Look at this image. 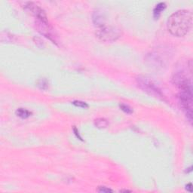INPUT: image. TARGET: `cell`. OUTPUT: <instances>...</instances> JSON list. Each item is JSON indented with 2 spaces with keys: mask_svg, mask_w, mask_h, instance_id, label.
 I'll use <instances>...</instances> for the list:
<instances>
[{
  "mask_svg": "<svg viewBox=\"0 0 193 193\" xmlns=\"http://www.w3.org/2000/svg\"><path fill=\"white\" fill-rule=\"evenodd\" d=\"M131 191L130 190H126V189H124V190H120V192H131Z\"/></svg>",
  "mask_w": 193,
  "mask_h": 193,
  "instance_id": "e0dca14e",
  "label": "cell"
},
{
  "mask_svg": "<svg viewBox=\"0 0 193 193\" xmlns=\"http://www.w3.org/2000/svg\"><path fill=\"white\" fill-rule=\"evenodd\" d=\"M97 192L103 193H108V192H113V191L106 186H99L98 189H97Z\"/></svg>",
  "mask_w": 193,
  "mask_h": 193,
  "instance_id": "5bb4252c",
  "label": "cell"
},
{
  "mask_svg": "<svg viewBox=\"0 0 193 193\" xmlns=\"http://www.w3.org/2000/svg\"><path fill=\"white\" fill-rule=\"evenodd\" d=\"M138 85L140 88L143 89L145 92L149 94V95L154 96L155 97H162L163 94L161 91V89L157 85V84L151 79L150 78H148L147 76H139L137 78Z\"/></svg>",
  "mask_w": 193,
  "mask_h": 193,
  "instance_id": "7a4b0ae2",
  "label": "cell"
},
{
  "mask_svg": "<svg viewBox=\"0 0 193 193\" xmlns=\"http://www.w3.org/2000/svg\"><path fill=\"white\" fill-rule=\"evenodd\" d=\"M72 104L75 105V106H78V107H82V108H88V105L86 103L82 102V101H78L76 100L72 102Z\"/></svg>",
  "mask_w": 193,
  "mask_h": 193,
  "instance_id": "4fadbf2b",
  "label": "cell"
},
{
  "mask_svg": "<svg viewBox=\"0 0 193 193\" xmlns=\"http://www.w3.org/2000/svg\"><path fill=\"white\" fill-rule=\"evenodd\" d=\"M185 189H186V190L189 191V192H192V183L187 184L186 186H185Z\"/></svg>",
  "mask_w": 193,
  "mask_h": 193,
  "instance_id": "2e32d148",
  "label": "cell"
},
{
  "mask_svg": "<svg viewBox=\"0 0 193 193\" xmlns=\"http://www.w3.org/2000/svg\"><path fill=\"white\" fill-rule=\"evenodd\" d=\"M119 106H120V108H121V110H122V111L125 112V113L131 114L133 112L132 109L129 106H127V105H126V104H120Z\"/></svg>",
  "mask_w": 193,
  "mask_h": 193,
  "instance_id": "7c38bea8",
  "label": "cell"
},
{
  "mask_svg": "<svg viewBox=\"0 0 193 193\" xmlns=\"http://www.w3.org/2000/svg\"><path fill=\"white\" fill-rule=\"evenodd\" d=\"M73 131H74V132H75V133H74V134H76V137H77L78 138V139H79V140H82V137H80V135H79V134H78V132L77 129H76V127H74V128H73Z\"/></svg>",
  "mask_w": 193,
  "mask_h": 193,
  "instance_id": "9a60e30c",
  "label": "cell"
},
{
  "mask_svg": "<svg viewBox=\"0 0 193 193\" xmlns=\"http://www.w3.org/2000/svg\"><path fill=\"white\" fill-rule=\"evenodd\" d=\"M25 8L29 11V12L35 16L37 18V20L42 22H48V19H47V15L42 8L35 4L34 3H27L26 5Z\"/></svg>",
  "mask_w": 193,
  "mask_h": 193,
  "instance_id": "5b68a950",
  "label": "cell"
},
{
  "mask_svg": "<svg viewBox=\"0 0 193 193\" xmlns=\"http://www.w3.org/2000/svg\"><path fill=\"white\" fill-rule=\"evenodd\" d=\"M93 23L94 24V25L97 27H102L104 26L105 23V19L103 15V14L99 11H96V12H94L93 14Z\"/></svg>",
  "mask_w": 193,
  "mask_h": 193,
  "instance_id": "52a82bcc",
  "label": "cell"
},
{
  "mask_svg": "<svg viewBox=\"0 0 193 193\" xmlns=\"http://www.w3.org/2000/svg\"><path fill=\"white\" fill-rule=\"evenodd\" d=\"M121 35L120 29L114 27H100L96 32V36L100 40L106 42H115Z\"/></svg>",
  "mask_w": 193,
  "mask_h": 193,
  "instance_id": "3957f363",
  "label": "cell"
},
{
  "mask_svg": "<svg viewBox=\"0 0 193 193\" xmlns=\"http://www.w3.org/2000/svg\"><path fill=\"white\" fill-rule=\"evenodd\" d=\"M180 102L189 121L192 119V91H180Z\"/></svg>",
  "mask_w": 193,
  "mask_h": 193,
  "instance_id": "277c9868",
  "label": "cell"
},
{
  "mask_svg": "<svg viewBox=\"0 0 193 193\" xmlns=\"http://www.w3.org/2000/svg\"><path fill=\"white\" fill-rule=\"evenodd\" d=\"M38 86L41 89L46 90L48 88V82L46 78H41L38 81Z\"/></svg>",
  "mask_w": 193,
  "mask_h": 193,
  "instance_id": "8fae6325",
  "label": "cell"
},
{
  "mask_svg": "<svg viewBox=\"0 0 193 193\" xmlns=\"http://www.w3.org/2000/svg\"><path fill=\"white\" fill-rule=\"evenodd\" d=\"M16 114L17 115L19 116L21 119H27V118H29L31 115V112L29 110L24 108L18 109L16 111Z\"/></svg>",
  "mask_w": 193,
  "mask_h": 193,
  "instance_id": "30bf717a",
  "label": "cell"
},
{
  "mask_svg": "<svg viewBox=\"0 0 193 193\" xmlns=\"http://www.w3.org/2000/svg\"><path fill=\"white\" fill-rule=\"evenodd\" d=\"M94 125L97 127V128L103 129L107 127L109 123L106 119H103V118H100V119H97L94 120Z\"/></svg>",
  "mask_w": 193,
  "mask_h": 193,
  "instance_id": "9c48e42d",
  "label": "cell"
},
{
  "mask_svg": "<svg viewBox=\"0 0 193 193\" xmlns=\"http://www.w3.org/2000/svg\"><path fill=\"white\" fill-rule=\"evenodd\" d=\"M35 24H36L38 31L41 33V34L45 35V36L47 37V38L49 39L50 40L53 41L54 43V42L56 43L55 36H54L53 31H52L51 27H50V25L48 24V22H42V21H39V20H37Z\"/></svg>",
  "mask_w": 193,
  "mask_h": 193,
  "instance_id": "8992f818",
  "label": "cell"
},
{
  "mask_svg": "<svg viewBox=\"0 0 193 193\" xmlns=\"http://www.w3.org/2000/svg\"><path fill=\"white\" fill-rule=\"evenodd\" d=\"M166 8V5L165 3H158V5L155 6V8H154V11H153V15H154V18L156 19L158 18L159 16H160L161 13H162L163 11Z\"/></svg>",
  "mask_w": 193,
  "mask_h": 193,
  "instance_id": "ba28073f",
  "label": "cell"
},
{
  "mask_svg": "<svg viewBox=\"0 0 193 193\" xmlns=\"http://www.w3.org/2000/svg\"><path fill=\"white\" fill-rule=\"evenodd\" d=\"M192 26V14L187 10H180L169 17L167 27L171 35L183 37L189 33Z\"/></svg>",
  "mask_w": 193,
  "mask_h": 193,
  "instance_id": "6da1fadb",
  "label": "cell"
}]
</instances>
